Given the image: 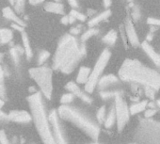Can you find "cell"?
Wrapping results in <instances>:
<instances>
[{
    "instance_id": "obj_1",
    "label": "cell",
    "mask_w": 160,
    "mask_h": 144,
    "mask_svg": "<svg viewBox=\"0 0 160 144\" xmlns=\"http://www.w3.org/2000/svg\"><path fill=\"white\" fill-rule=\"evenodd\" d=\"M85 55V47L74 36L64 35L59 41L53 58V68L63 74H71Z\"/></svg>"
},
{
    "instance_id": "obj_2",
    "label": "cell",
    "mask_w": 160,
    "mask_h": 144,
    "mask_svg": "<svg viewBox=\"0 0 160 144\" xmlns=\"http://www.w3.org/2000/svg\"><path fill=\"white\" fill-rule=\"evenodd\" d=\"M119 77L125 82L150 87L155 91L160 89V74L138 60L125 59L119 70Z\"/></svg>"
},
{
    "instance_id": "obj_3",
    "label": "cell",
    "mask_w": 160,
    "mask_h": 144,
    "mask_svg": "<svg viewBox=\"0 0 160 144\" xmlns=\"http://www.w3.org/2000/svg\"><path fill=\"white\" fill-rule=\"evenodd\" d=\"M28 101L29 103L32 120L42 143L56 144L49 117H47L44 109L42 94L40 92H35L28 98Z\"/></svg>"
},
{
    "instance_id": "obj_4",
    "label": "cell",
    "mask_w": 160,
    "mask_h": 144,
    "mask_svg": "<svg viewBox=\"0 0 160 144\" xmlns=\"http://www.w3.org/2000/svg\"><path fill=\"white\" fill-rule=\"evenodd\" d=\"M58 114L60 119L72 123L74 126L89 136L92 139L95 141L98 139L100 135L99 125L81 111L67 105H61L58 107Z\"/></svg>"
},
{
    "instance_id": "obj_5",
    "label": "cell",
    "mask_w": 160,
    "mask_h": 144,
    "mask_svg": "<svg viewBox=\"0 0 160 144\" xmlns=\"http://www.w3.org/2000/svg\"><path fill=\"white\" fill-rule=\"evenodd\" d=\"M136 144H160V122L141 119L135 134Z\"/></svg>"
},
{
    "instance_id": "obj_6",
    "label": "cell",
    "mask_w": 160,
    "mask_h": 144,
    "mask_svg": "<svg viewBox=\"0 0 160 144\" xmlns=\"http://www.w3.org/2000/svg\"><path fill=\"white\" fill-rule=\"evenodd\" d=\"M31 78L37 83L41 89L42 93L47 98L51 99L53 92V72L52 69L45 66H39L29 69Z\"/></svg>"
},
{
    "instance_id": "obj_7",
    "label": "cell",
    "mask_w": 160,
    "mask_h": 144,
    "mask_svg": "<svg viewBox=\"0 0 160 144\" xmlns=\"http://www.w3.org/2000/svg\"><path fill=\"white\" fill-rule=\"evenodd\" d=\"M110 57H111V53L108 49H105L99 56V57L93 67V70L91 73L90 79H89L88 83L85 85V92L87 93H92L94 91L95 87L97 86V84L101 78V76L103 74L104 70L106 69V67L110 59Z\"/></svg>"
},
{
    "instance_id": "obj_8",
    "label": "cell",
    "mask_w": 160,
    "mask_h": 144,
    "mask_svg": "<svg viewBox=\"0 0 160 144\" xmlns=\"http://www.w3.org/2000/svg\"><path fill=\"white\" fill-rule=\"evenodd\" d=\"M115 111H116V119H117V127L118 131L121 132L123 130L124 126L129 122L130 118V110L122 97V94H120L115 97Z\"/></svg>"
},
{
    "instance_id": "obj_9",
    "label": "cell",
    "mask_w": 160,
    "mask_h": 144,
    "mask_svg": "<svg viewBox=\"0 0 160 144\" xmlns=\"http://www.w3.org/2000/svg\"><path fill=\"white\" fill-rule=\"evenodd\" d=\"M59 116L56 110H52L49 114V121L52 127V132L54 135V138L56 144H68L67 137L63 131V128L60 124Z\"/></svg>"
},
{
    "instance_id": "obj_10",
    "label": "cell",
    "mask_w": 160,
    "mask_h": 144,
    "mask_svg": "<svg viewBox=\"0 0 160 144\" xmlns=\"http://www.w3.org/2000/svg\"><path fill=\"white\" fill-rule=\"evenodd\" d=\"M123 29H124V33L125 36L128 40V42H130V44L134 47L138 46L139 45V39L138 36V33L136 31L134 23H133V19L130 16H127L125 19V23L123 26Z\"/></svg>"
},
{
    "instance_id": "obj_11",
    "label": "cell",
    "mask_w": 160,
    "mask_h": 144,
    "mask_svg": "<svg viewBox=\"0 0 160 144\" xmlns=\"http://www.w3.org/2000/svg\"><path fill=\"white\" fill-rule=\"evenodd\" d=\"M66 90H67L69 92L72 93L74 96L78 97L79 99H81L83 102L87 103V104H92V97H91L88 93H86L85 92H83L81 89H80V88L77 86L76 83H74V82H72V81L67 83V85H66Z\"/></svg>"
},
{
    "instance_id": "obj_12",
    "label": "cell",
    "mask_w": 160,
    "mask_h": 144,
    "mask_svg": "<svg viewBox=\"0 0 160 144\" xmlns=\"http://www.w3.org/2000/svg\"><path fill=\"white\" fill-rule=\"evenodd\" d=\"M8 118L15 122L27 123L32 120V115L26 110H11L8 114Z\"/></svg>"
},
{
    "instance_id": "obj_13",
    "label": "cell",
    "mask_w": 160,
    "mask_h": 144,
    "mask_svg": "<svg viewBox=\"0 0 160 144\" xmlns=\"http://www.w3.org/2000/svg\"><path fill=\"white\" fill-rule=\"evenodd\" d=\"M119 82H120L119 78L114 75H107L100 78L97 86L101 91H104V90H108V88L119 84Z\"/></svg>"
},
{
    "instance_id": "obj_14",
    "label": "cell",
    "mask_w": 160,
    "mask_h": 144,
    "mask_svg": "<svg viewBox=\"0 0 160 144\" xmlns=\"http://www.w3.org/2000/svg\"><path fill=\"white\" fill-rule=\"evenodd\" d=\"M141 46H142L143 51H144V52L146 53V55L150 57V59H151L156 66H160V54H158L147 41L143 42L141 43Z\"/></svg>"
},
{
    "instance_id": "obj_15",
    "label": "cell",
    "mask_w": 160,
    "mask_h": 144,
    "mask_svg": "<svg viewBox=\"0 0 160 144\" xmlns=\"http://www.w3.org/2000/svg\"><path fill=\"white\" fill-rule=\"evenodd\" d=\"M2 13H3V16H4L6 19L12 21V24H16V25H19V26H21V27H26L25 22H24L19 16H17L16 12H15L11 7H6V8H4V9L2 10Z\"/></svg>"
},
{
    "instance_id": "obj_16",
    "label": "cell",
    "mask_w": 160,
    "mask_h": 144,
    "mask_svg": "<svg viewBox=\"0 0 160 144\" xmlns=\"http://www.w3.org/2000/svg\"><path fill=\"white\" fill-rule=\"evenodd\" d=\"M91 73H92V71L89 67H86V66L80 67L78 74H77V77H76V83L86 85L90 79Z\"/></svg>"
},
{
    "instance_id": "obj_17",
    "label": "cell",
    "mask_w": 160,
    "mask_h": 144,
    "mask_svg": "<svg viewBox=\"0 0 160 144\" xmlns=\"http://www.w3.org/2000/svg\"><path fill=\"white\" fill-rule=\"evenodd\" d=\"M44 10L48 12L51 13H56V14H64V6L57 1H50L45 3L44 5Z\"/></svg>"
},
{
    "instance_id": "obj_18",
    "label": "cell",
    "mask_w": 160,
    "mask_h": 144,
    "mask_svg": "<svg viewBox=\"0 0 160 144\" xmlns=\"http://www.w3.org/2000/svg\"><path fill=\"white\" fill-rule=\"evenodd\" d=\"M110 15H111V11H110V10H107V11H105V12H103L97 14L95 17L92 18V19L89 21V24H88V25H89L90 27H94L95 26H97V25L100 24L101 22L108 20V17H109Z\"/></svg>"
},
{
    "instance_id": "obj_19",
    "label": "cell",
    "mask_w": 160,
    "mask_h": 144,
    "mask_svg": "<svg viewBox=\"0 0 160 144\" xmlns=\"http://www.w3.org/2000/svg\"><path fill=\"white\" fill-rule=\"evenodd\" d=\"M148 107V101L144 100V101H140L138 103H135L133 105L130 106L129 110H130V114L131 115H136L138 113H140L142 111H145V108Z\"/></svg>"
},
{
    "instance_id": "obj_20",
    "label": "cell",
    "mask_w": 160,
    "mask_h": 144,
    "mask_svg": "<svg viewBox=\"0 0 160 144\" xmlns=\"http://www.w3.org/2000/svg\"><path fill=\"white\" fill-rule=\"evenodd\" d=\"M115 122H117V119H116V111H115V107H111L110 110L108 111L107 117H106V121L104 122V125L106 128L109 129L112 128L113 125L115 124Z\"/></svg>"
},
{
    "instance_id": "obj_21",
    "label": "cell",
    "mask_w": 160,
    "mask_h": 144,
    "mask_svg": "<svg viewBox=\"0 0 160 144\" xmlns=\"http://www.w3.org/2000/svg\"><path fill=\"white\" fill-rule=\"evenodd\" d=\"M13 38V33L9 28H0V43H9Z\"/></svg>"
},
{
    "instance_id": "obj_22",
    "label": "cell",
    "mask_w": 160,
    "mask_h": 144,
    "mask_svg": "<svg viewBox=\"0 0 160 144\" xmlns=\"http://www.w3.org/2000/svg\"><path fill=\"white\" fill-rule=\"evenodd\" d=\"M22 41H23V45H24V50H25L26 56H27L28 59H30L33 57V52H32V48L29 43V39L28 37V34L25 32H22Z\"/></svg>"
},
{
    "instance_id": "obj_23",
    "label": "cell",
    "mask_w": 160,
    "mask_h": 144,
    "mask_svg": "<svg viewBox=\"0 0 160 144\" xmlns=\"http://www.w3.org/2000/svg\"><path fill=\"white\" fill-rule=\"evenodd\" d=\"M117 38H118L117 31L114 29H111L103 37V42L108 45H114L117 41Z\"/></svg>"
},
{
    "instance_id": "obj_24",
    "label": "cell",
    "mask_w": 160,
    "mask_h": 144,
    "mask_svg": "<svg viewBox=\"0 0 160 144\" xmlns=\"http://www.w3.org/2000/svg\"><path fill=\"white\" fill-rule=\"evenodd\" d=\"M99 94H100L102 99L108 100L110 98H115L116 96L122 94V92L117 91V90H104V91H101L99 92Z\"/></svg>"
},
{
    "instance_id": "obj_25",
    "label": "cell",
    "mask_w": 160,
    "mask_h": 144,
    "mask_svg": "<svg viewBox=\"0 0 160 144\" xmlns=\"http://www.w3.org/2000/svg\"><path fill=\"white\" fill-rule=\"evenodd\" d=\"M99 33V30L97 28H94V27H90L86 32H84V34L81 36V42H85L86 41H88L90 38H92V36H95L96 34Z\"/></svg>"
},
{
    "instance_id": "obj_26",
    "label": "cell",
    "mask_w": 160,
    "mask_h": 144,
    "mask_svg": "<svg viewBox=\"0 0 160 144\" xmlns=\"http://www.w3.org/2000/svg\"><path fill=\"white\" fill-rule=\"evenodd\" d=\"M106 117H107V108L105 106H102L96 113V118L98 120V122L100 123H104L106 121Z\"/></svg>"
},
{
    "instance_id": "obj_27",
    "label": "cell",
    "mask_w": 160,
    "mask_h": 144,
    "mask_svg": "<svg viewBox=\"0 0 160 144\" xmlns=\"http://www.w3.org/2000/svg\"><path fill=\"white\" fill-rule=\"evenodd\" d=\"M20 54H21V49L17 46V47H14V48H12L11 49V55H12V57L14 61V63L16 65H18L19 61H20Z\"/></svg>"
},
{
    "instance_id": "obj_28",
    "label": "cell",
    "mask_w": 160,
    "mask_h": 144,
    "mask_svg": "<svg viewBox=\"0 0 160 144\" xmlns=\"http://www.w3.org/2000/svg\"><path fill=\"white\" fill-rule=\"evenodd\" d=\"M50 57V53L46 50H42L41 51V53L39 54V57H38V63L39 65H42Z\"/></svg>"
},
{
    "instance_id": "obj_29",
    "label": "cell",
    "mask_w": 160,
    "mask_h": 144,
    "mask_svg": "<svg viewBox=\"0 0 160 144\" xmlns=\"http://www.w3.org/2000/svg\"><path fill=\"white\" fill-rule=\"evenodd\" d=\"M73 98H74V95L71 92L69 93H65L61 96L60 98V103L62 105H67V104H70L73 101Z\"/></svg>"
},
{
    "instance_id": "obj_30",
    "label": "cell",
    "mask_w": 160,
    "mask_h": 144,
    "mask_svg": "<svg viewBox=\"0 0 160 144\" xmlns=\"http://www.w3.org/2000/svg\"><path fill=\"white\" fill-rule=\"evenodd\" d=\"M25 5H26V0H16V4H15V6H14L15 12H18V13L24 12Z\"/></svg>"
},
{
    "instance_id": "obj_31",
    "label": "cell",
    "mask_w": 160,
    "mask_h": 144,
    "mask_svg": "<svg viewBox=\"0 0 160 144\" xmlns=\"http://www.w3.org/2000/svg\"><path fill=\"white\" fill-rule=\"evenodd\" d=\"M70 15H72V17H74L76 20H79V21H85L86 20V15H84V13L77 12L76 10H72L70 12Z\"/></svg>"
},
{
    "instance_id": "obj_32",
    "label": "cell",
    "mask_w": 160,
    "mask_h": 144,
    "mask_svg": "<svg viewBox=\"0 0 160 144\" xmlns=\"http://www.w3.org/2000/svg\"><path fill=\"white\" fill-rule=\"evenodd\" d=\"M141 17V13H140V10L138 6H135L132 10V16L131 18L134 19L135 21H138Z\"/></svg>"
},
{
    "instance_id": "obj_33",
    "label": "cell",
    "mask_w": 160,
    "mask_h": 144,
    "mask_svg": "<svg viewBox=\"0 0 160 144\" xmlns=\"http://www.w3.org/2000/svg\"><path fill=\"white\" fill-rule=\"evenodd\" d=\"M155 90H153L152 88H150V87H145L144 89V92H145V95L151 99V100H154V96H155Z\"/></svg>"
},
{
    "instance_id": "obj_34",
    "label": "cell",
    "mask_w": 160,
    "mask_h": 144,
    "mask_svg": "<svg viewBox=\"0 0 160 144\" xmlns=\"http://www.w3.org/2000/svg\"><path fill=\"white\" fill-rule=\"evenodd\" d=\"M0 144H12L4 130H0Z\"/></svg>"
},
{
    "instance_id": "obj_35",
    "label": "cell",
    "mask_w": 160,
    "mask_h": 144,
    "mask_svg": "<svg viewBox=\"0 0 160 144\" xmlns=\"http://www.w3.org/2000/svg\"><path fill=\"white\" fill-rule=\"evenodd\" d=\"M156 114V109L155 108H149L147 110L144 111V117L145 119H150L152 117H153Z\"/></svg>"
},
{
    "instance_id": "obj_36",
    "label": "cell",
    "mask_w": 160,
    "mask_h": 144,
    "mask_svg": "<svg viewBox=\"0 0 160 144\" xmlns=\"http://www.w3.org/2000/svg\"><path fill=\"white\" fill-rule=\"evenodd\" d=\"M147 23L152 27H160V19H157V18L150 17L147 19Z\"/></svg>"
},
{
    "instance_id": "obj_37",
    "label": "cell",
    "mask_w": 160,
    "mask_h": 144,
    "mask_svg": "<svg viewBox=\"0 0 160 144\" xmlns=\"http://www.w3.org/2000/svg\"><path fill=\"white\" fill-rule=\"evenodd\" d=\"M81 31V27L78 26V27H72L71 30H70V34L72 35V36H76L80 33Z\"/></svg>"
},
{
    "instance_id": "obj_38",
    "label": "cell",
    "mask_w": 160,
    "mask_h": 144,
    "mask_svg": "<svg viewBox=\"0 0 160 144\" xmlns=\"http://www.w3.org/2000/svg\"><path fill=\"white\" fill-rule=\"evenodd\" d=\"M68 3L70 4V6L73 9H77L78 8V1L77 0H67Z\"/></svg>"
},
{
    "instance_id": "obj_39",
    "label": "cell",
    "mask_w": 160,
    "mask_h": 144,
    "mask_svg": "<svg viewBox=\"0 0 160 144\" xmlns=\"http://www.w3.org/2000/svg\"><path fill=\"white\" fill-rule=\"evenodd\" d=\"M4 79H5V72L3 68L0 66V84H3Z\"/></svg>"
},
{
    "instance_id": "obj_40",
    "label": "cell",
    "mask_w": 160,
    "mask_h": 144,
    "mask_svg": "<svg viewBox=\"0 0 160 144\" xmlns=\"http://www.w3.org/2000/svg\"><path fill=\"white\" fill-rule=\"evenodd\" d=\"M4 97H5V87L3 84H0V98L3 99Z\"/></svg>"
},
{
    "instance_id": "obj_41",
    "label": "cell",
    "mask_w": 160,
    "mask_h": 144,
    "mask_svg": "<svg viewBox=\"0 0 160 144\" xmlns=\"http://www.w3.org/2000/svg\"><path fill=\"white\" fill-rule=\"evenodd\" d=\"M103 4H104V7L107 9V10H108V8L111 6V4H112V1L111 0H103Z\"/></svg>"
},
{
    "instance_id": "obj_42",
    "label": "cell",
    "mask_w": 160,
    "mask_h": 144,
    "mask_svg": "<svg viewBox=\"0 0 160 144\" xmlns=\"http://www.w3.org/2000/svg\"><path fill=\"white\" fill-rule=\"evenodd\" d=\"M61 24H63V25H68V24H70V22H69V15H64L62 18H61Z\"/></svg>"
},
{
    "instance_id": "obj_43",
    "label": "cell",
    "mask_w": 160,
    "mask_h": 144,
    "mask_svg": "<svg viewBox=\"0 0 160 144\" xmlns=\"http://www.w3.org/2000/svg\"><path fill=\"white\" fill-rule=\"evenodd\" d=\"M12 27H13V28H15V29H17V30L21 31V32H24V27H21V26H19V25L12 24Z\"/></svg>"
},
{
    "instance_id": "obj_44",
    "label": "cell",
    "mask_w": 160,
    "mask_h": 144,
    "mask_svg": "<svg viewBox=\"0 0 160 144\" xmlns=\"http://www.w3.org/2000/svg\"><path fill=\"white\" fill-rule=\"evenodd\" d=\"M0 120H9L8 114H6V113H4L3 111L0 110Z\"/></svg>"
},
{
    "instance_id": "obj_45",
    "label": "cell",
    "mask_w": 160,
    "mask_h": 144,
    "mask_svg": "<svg viewBox=\"0 0 160 144\" xmlns=\"http://www.w3.org/2000/svg\"><path fill=\"white\" fill-rule=\"evenodd\" d=\"M76 21V19L74 18V17H72V15H69V22H70V24H72V23H74Z\"/></svg>"
},
{
    "instance_id": "obj_46",
    "label": "cell",
    "mask_w": 160,
    "mask_h": 144,
    "mask_svg": "<svg viewBox=\"0 0 160 144\" xmlns=\"http://www.w3.org/2000/svg\"><path fill=\"white\" fill-rule=\"evenodd\" d=\"M4 104H5L4 100H3V99H1V98H0V108H2V107H3Z\"/></svg>"
},
{
    "instance_id": "obj_47",
    "label": "cell",
    "mask_w": 160,
    "mask_h": 144,
    "mask_svg": "<svg viewBox=\"0 0 160 144\" xmlns=\"http://www.w3.org/2000/svg\"><path fill=\"white\" fill-rule=\"evenodd\" d=\"M28 1H29V3H30V4H32V5L38 4V3H37V0H28Z\"/></svg>"
},
{
    "instance_id": "obj_48",
    "label": "cell",
    "mask_w": 160,
    "mask_h": 144,
    "mask_svg": "<svg viewBox=\"0 0 160 144\" xmlns=\"http://www.w3.org/2000/svg\"><path fill=\"white\" fill-rule=\"evenodd\" d=\"M10 3H11V5H14V6H15V4H16V0H10Z\"/></svg>"
},
{
    "instance_id": "obj_49",
    "label": "cell",
    "mask_w": 160,
    "mask_h": 144,
    "mask_svg": "<svg viewBox=\"0 0 160 144\" xmlns=\"http://www.w3.org/2000/svg\"><path fill=\"white\" fill-rule=\"evenodd\" d=\"M3 57H4V53H0V62L2 61Z\"/></svg>"
},
{
    "instance_id": "obj_50",
    "label": "cell",
    "mask_w": 160,
    "mask_h": 144,
    "mask_svg": "<svg viewBox=\"0 0 160 144\" xmlns=\"http://www.w3.org/2000/svg\"><path fill=\"white\" fill-rule=\"evenodd\" d=\"M156 105H157V107H160V99H158V100L156 101Z\"/></svg>"
},
{
    "instance_id": "obj_51",
    "label": "cell",
    "mask_w": 160,
    "mask_h": 144,
    "mask_svg": "<svg viewBox=\"0 0 160 144\" xmlns=\"http://www.w3.org/2000/svg\"><path fill=\"white\" fill-rule=\"evenodd\" d=\"M43 1H44V0H37V3H42Z\"/></svg>"
},
{
    "instance_id": "obj_52",
    "label": "cell",
    "mask_w": 160,
    "mask_h": 144,
    "mask_svg": "<svg viewBox=\"0 0 160 144\" xmlns=\"http://www.w3.org/2000/svg\"><path fill=\"white\" fill-rule=\"evenodd\" d=\"M53 1H57V2H58V0H53Z\"/></svg>"
},
{
    "instance_id": "obj_53",
    "label": "cell",
    "mask_w": 160,
    "mask_h": 144,
    "mask_svg": "<svg viewBox=\"0 0 160 144\" xmlns=\"http://www.w3.org/2000/svg\"><path fill=\"white\" fill-rule=\"evenodd\" d=\"M92 144H98V143H92Z\"/></svg>"
},
{
    "instance_id": "obj_54",
    "label": "cell",
    "mask_w": 160,
    "mask_h": 144,
    "mask_svg": "<svg viewBox=\"0 0 160 144\" xmlns=\"http://www.w3.org/2000/svg\"><path fill=\"white\" fill-rule=\"evenodd\" d=\"M128 1H131V0H128Z\"/></svg>"
}]
</instances>
